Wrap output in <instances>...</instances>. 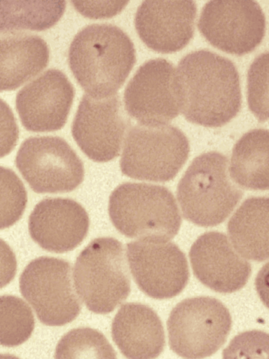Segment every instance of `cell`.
I'll return each instance as SVG.
<instances>
[{"instance_id": "obj_27", "label": "cell", "mask_w": 269, "mask_h": 359, "mask_svg": "<svg viewBox=\"0 0 269 359\" xmlns=\"http://www.w3.org/2000/svg\"><path fill=\"white\" fill-rule=\"evenodd\" d=\"M222 359H269V333L252 330L238 334L223 349Z\"/></svg>"}, {"instance_id": "obj_23", "label": "cell", "mask_w": 269, "mask_h": 359, "mask_svg": "<svg viewBox=\"0 0 269 359\" xmlns=\"http://www.w3.org/2000/svg\"><path fill=\"white\" fill-rule=\"evenodd\" d=\"M55 359H117L105 336L90 327L75 328L58 341Z\"/></svg>"}, {"instance_id": "obj_24", "label": "cell", "mask_w": 269, "mask_h": 359, "mask_svg": "<svg viewBox=\"0 0 269 359\" xmlns=\"http://www.w3.org/2000/svg\"><path fill=\"white\" fill-rule=\"evenodd\" d=\"M34 318L30 307L13 295L1 297V344L12 347L27 341L34 328Z\"/></svg>"}, {"instance_id": "obj_11", "label": "cell", "mask_w": 269, "mask_h": 359, "mask_svg": "<svg viewBox=\"0 0 269 359\" xmlns=\"http://www.w3.org/2000/svg\"><path fill=\"white\" fill-rule=\"evenodd\" d=\"M130 123L118 94L103 98L85 94L72 122L71 134L89 158L107 162L119 155Z\"/></svg>"}, {"instance_id": "obj_13", "label": "cell", "mask_w": 269, "mask_h": 359, "mask_svg": "<svg viewBox=\"0 0 269 359\" xmlns=\"http://www.w3.org/2000/svg\"><path fill=\"white\" fill-rule=\"evenodd\" d=\"M175 70L165 59L141 65L124 91L125 109L142 125L167 124L180 111L174 88Z\"/></svg>"}, {"instance_id": "obj_21", "label": "cell", "mask_w": 269, "mask_h": 359, "mask_svg": "<svg viewBox=\"0 0 269 359\" xmlns=\"http://www.w3.org/2000/svg\"><path fill=\"white\" fill-rule=\"evenodd\" d=\"M229 172L234 182L247 189H269V130L254 129L233 147Z\"/></svg>"}, {"instance_id": "obj_12", "label": "cell", "mask_w": 269, "mask_h": 359, "mask_svg": "<svg viewBox=\"0 0 269 359\" xmlns=\"http://www.w3.org/2000/svg\"><path fill=\"white\" fill-rule=\"evenodd\" d=\"M127 257L134 280L146 295L158 299L179 294L189 277L184 252L173 243L138 240L127 244Z\"/></svg>"}, {"instance_id": "obj_6", "label": "cell", "mask_w": 269, "mask_h": 359, "mask_svg": "<svg viewBox=\"0 0 269 359\" xmlns=\"http://www.w3.org/2000/svg\"><path fill=\"white\" fill-rule=\"evenodd\" d=\"M189 150L188 140L178 128L138 124L126 135L120 170L136 180L170 181L186 163Z\"/></svg>"}, {"instance_id": "obj_2", "label": "cell", "mask_w": 269, "mask_h": 359, "mask_svg": "<svg viewBox=\"0 0 269 359\" xmlns=\"http://www.w3.org/2000/svg\"><path fill=\"white\" fill-rule=\"evenodd\" d=\"M69 67L90 96L116 94L135 62V48L127 34L111 24H92L74 37L69 49Z\"/></svg>"}, {"instance_id": "obj_30", "label": "cell", "mask_w": 269, "mask_h": 359, "mask_svg": "<svg viewBox=\"0 0 269 359\" xmlns=\"http://www.w3.org/2000/svg\"><path fill=\"white\" fill-rule=\"evenodd\" d=\"M1 359H19L18 357L10 354H1Z\"/></svg>"}, {"instance_id": "obj_10", "label": "cell", "mask_w": 269, "mask_h": 359, "mask_svg": "<svg viewBox=\"0 0 269 359\" xmlns=\"http://www.w3.org/2000/svg\"><path fill=\"white\" fill-rule=\"evenodd\" d=\"M198 27L214 47L229 54L253 51L265 32V18L254 1H210L202 8Z\"/></svg>"}, {"instance_id": "obj_28", "label": "cell", "mask_w": 269, "mask_h": 359, "mask_svg": "<svg viewBox=\"0 0 269 359\" xmlns=\"http://www.w3.org/2000/svg\"><path fill=\"white\" fill-rule=\"evenodd\" d=\"M74 7L83 15L93 19L113 17L119 13L127 1H71Z\"/></svg>"}, {"instance_id": "obj_14", "label": "cell", "mask_w": 269, "mask_h": 359, "mask_svg": "<svg viewBox=\"0 0 269 359\" xmlns=\"http://www.w3.org/2000/svg\"><path fill=\"white\" fill-rule=\"evenodd\" d=\"M74 88L60 70L50 69L18 93L15 106L22 126L32 132L61 129L67 120Z\"/></svg>"}, {"instance_id": "obj_16", "label": "cell", "mask_w": 269, "mask_h": 359, "mask_svg": "<svg viewBox=\"0 0 269 359\" xmlns=\"http://www.w3.org/2000/svg\"><path fill=\"white\" fill-rule=\"evenodd\" d=\"M189 257L195 277L209 289L231 293L242 288L251 274V265L220 232L209 231L192 245Z\"/></svg>"}, {"instance_id": "obj_26", "label": "cell", "mask_w": 269, "mask_h": 359, "mask_svg": "<svg viewBox=\"0 0 269 359\" xmlns=\"http://www.w3.org/2000/svg\"><path fill=\"white\" fill-rule=\"evenodd\" d=\"M1 229L15 224L22 216L27 203V193L15 173L1 167Z\"/></svg>"}, {"instance_id": "obj_22", "label": "cell", "mask_w": 269, "mask_h": 359, "mask_svg": "<svg viewBox=\"0 0 269 359\" xmlns=\"http://www.w3.org/2000/svg\"><path fill=\"white\" fill-rule=\"evenodd\" d=\"M66 8L64 1H1V32L42 31L55 25Z\"/></svg>"}, {"instance_id": "obj_25", "label": "cell", "mask_w": 269, "mask_h": 359, "mask_svg": "<svg viewBox=\"0 0 269 359\" xmlns=\"http://www.w3.org/2000/svg\"><path fill=\"white\" fill-rule=\"evenodd\" d=\"M247 103L258 121L269 119V52L257 56L248 69Z\"/></svg>"}, {"instance_id": "obj_9", "label": "cell", "mask_w": 269, "mask_h": 359, "mask_svg": "<svg viewBox=\"0 0 269 359\" xmlns=\"http://www.w3.org/2000/svg\"><path fill=\"white\" fill-rule=\"evenodd\" d=\"M15 165L32 189L40 194L71 191L84 177L81 160L57 136L26 139L18 151Z\"/></svg>"}, {"instance_id": "obj_4", "label": "cell", "mask_w": 269, "mask_h": 359, "mask_svg": "<svg viewBox=\"0 0 269 359\" xmlns=\"http://www.w3.org/2000/svg\"><path fill=\"white\" fill-rule=\"evenodd\" d=\"M109 214L116 229L139 240L168 241L178 233L181 218L172 192L145 183H123L111 194Z\"/></svg>"}, {"instance_id": "obj_1", "label": "cell", "mask_w": 269, "mask_h": 359, "mask_svg": "<svg viewBox=\"0 0 269 359\" xmlns=\"http://www.w3.org/2000/svg\"><path fill=\"white\" fill-rule=\"evenodd\" d=\"M174 88L182 114L188 121L200 126H223L241 107L235 65L209 50L193 51L181 59L174 74Z\"/></svg>"}, {"instance_id": "obj_7", "label": "cell", "mask_w": 269, "mask_h": 359, "mask_svg": "<svg viewBox=\"0 0 269 359\" xmlns=\"http://www.w3.org/2000/svg\"><path fill=\"white\" fill-rule=\"evenodd\" d=\"M228 309L217 299H184L171 311L167 322L169 345L184 359H203L215 353L230 332Z\"/></svg>"}, {"instance_id": "obj_18", "label": "cell", "mask_w": 269, "mask_h": 359, "mask_svg": "<svg viewBox=\"0 0 269 359\" xmlns=\"http://www.w3.org/2000/svg\"><path fill=\"white\" fill-rule=\"evenodd\" d=\"M111 334L127 359H155L165 345L159 316L151 307L140 303L121 306L113 320Z\"/></svg>"}, {"instance_id": "obj_3", "label": "cell", "mask_w": 269, "mask_h": 359, "mask_svg": "<svg viewBox=\"0 0 269 359\" xmlns=\"http://www.w3.org/2000/svg\"><path fill=\"white\" fill-rule=\"evenodd\" d=\"M228 160L216 151L195 157L181 178L177 197L183 216L201 226L223 222L233 212L243 191L232 179Z\"/></svg>"}, {"instance_id": "obj_5", "label": "cell", "mask_w": 269, "mask_h": 359, "mask_svg": "<svg viewBox=\"0 0 269 359\" xmlns=\"http://www.w3.org/2000/svg\"><path fill=\"white\" fill-rule=\"evenodd\" d=\"M78 295L92 312L106 314L128 297L130 278L122 243L97 238L78 256L74 269Z\"/></svg>"}, {"instance_id": "obj_29", "label": "cell", "mask_w": 269, "mask_h": 359, "mask_svg": "<svg viewBox=\"0 0 269 359\" xmlns=\"http://www.w3.org/2000/svg\"><path fill=\"white\" fill-rule=\"evenodd\" d=\"M255 287L261 300L269 309V262L258 271Z\"/></svg>"}, {"instance_id": "obj_15", "label": "cell", "mask_w": 269, "mask_h": 359, "mask_svg": "<svg viewBox=\"0 0 269 359\" xmlns=\"http://www.w3.org/2000/svg\"><path fill=\"white\" fill-rule=\"evenodd\" d=\"M196 14L193 1H144L135 14V29L149 48L172 53L193 38Z\"/></svg>"}, {"instance_id": "obj_17", "label": "cell", "mask_w": 269, "mask_h": 359, "mask_svg": "<svg viewBox=\"0 0 269 359\" xmlns=\"http://www.w3.org/2000/svg\"><path fill=\"white\" fill-rule=\"evenodd\" d=\"M88 227L85 210L70 198L43 199L36 205L29 218V231L34 241L56 253L76 248L86 236Z\"/></svg>"}, {"instance_id": "obj_20", "label": "cell", "mask_w": 269, "mask_h": 359, "mask_svg": "<svg viewBox=\"0 0 269 359\" xmlns=\"http://www.w3.org/2000/svg\"><path fill=\"white\" fill-rule=\"evenodd\" d=\"M231 243L243 257L262 262L269 259V197L245 200L228 223Z\"/></svg>"}, {"instance_id": "obj_19", "label": "cell", "mask_w": 269, "mask_h": 359, "mask_svg": "<svg viewBox=\"0 0 269 359\" xmlns=\"http://www.w3.org/2000/svg\"><path fill=\"white\" fill-rule=\"evenodd\" d=\"M49 48L40 36L10 33L1 38V90H13L42 71Z\"/></svg>"}, {"instance_id": "obj_8", "label": "cell", "mask_w": 269, "mask_h": 359, "mask_svg": "<svg viewBox=\"0 0 269 359\" xmlns=\"http://www.w3.org/2000/svg\"><path fill=\"white\" fill-rule=\"evenodd\" d=\"M20 290L44 325L73 321L81 304L71 280V265L62 259L40 257L30 262L20 277Z\"/></svg>"}]
</instances>
